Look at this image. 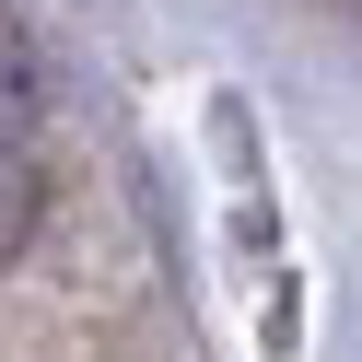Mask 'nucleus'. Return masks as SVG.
Wrapping results in <instances>:
<instances>
[{"mask_svg":"<svg viewBox=\"0 0 362 362\" xmlns=\"http://www.w3.org/2000/svg\"><path fill=\"white\" fill-rule=\"evenodd\" d=\"M35 222H47V175H35V152L0 129V269L35 245Z\"/></svg>","mask_w":362,"mask_h":362,"instance_id":"obj_1","label":"nucleus"}]
</instances>
